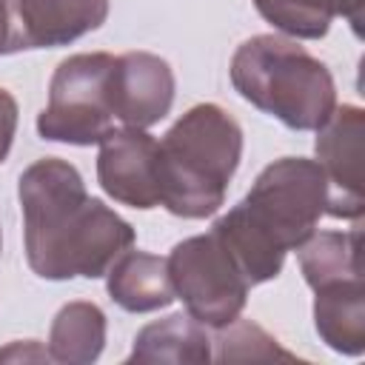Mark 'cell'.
Wrapping results in <instances>:
<instances>
[{
  "instance_id": "cell-1",
  "label": "cell",
  "mask_w": 365,
  "mask_h": 365,
  "mask_svg": "<svg viewBox=\"0 0 365 365\" xmlns=\"http://www.w3.org/2000/svg\"><path fill=\"white\" fill-rule=\"evenodd\" d=\"M29 268L43 279L103 277L134 245V228L88 197L80 171L57 157L31 163L20 177Z\"/></svg>"
},
{
  "instance_id": "cell-2",
  "label": "cell",
  "mask_w": 365,
  "mask_h": 365,
  "mask_svg": "<svg viewBox=\"0 0 365 365\" xmlns=\"http://www.w3.org/2000/svg\"><path fill=\"white\" fill-rule=\"evenodd\" d=\"M328 194V177L317 160L282 157L262 168L245 200L220 217L211 231L248 285H259L274 279L285 254L317 231Z\"/></svg>"
},
{
  "instance_id": "cell-3",
  "label": "cell",
  "mask_w": 365,
  "mask_h": 365,
  "mask_svg": "<svg viewBox=\"0 0 365 365\" xmlns=\"http://www.w3.org/2000/svg\"><path fill=\"white\" fill-rule=\"evenodd\" d=\"M242 157V128L214 106L188 108L157 143L160 205L177 217L200 220L214 214Z\"/></svg>"
},
{
  "instance_id": "cell-4",
  "label": "cell",
  "mask_w": 365,
  "mask_h": 365,
  "mask_svg": "<svg viewBox=\"0 0 365 365\" xmlns=\"http://www.w3.org/2000/svg\"><path fill=\"white\" fill-rule=\"evenodd\" d=\"M231 83L251 106L297 131H317L336 108L325 63L277 34H257L234 51Z\"/></svg>"
},
{
  "instance_id": "cell-5",
  "label": "cell",
  "mask_w": 365,
  "mask_h": 365,
  "mask_svg": "<svg viewBox=\"0 0 365 365\" xmlns=\"http://www.w3.org/2000/svg\"><path fill=\"white\" fill-rule=\"evenodd\" d=\"M114 54L91 51L66 57L48 86V103L37 117L43 140L97 145L114 131Z\"/></svg>"
},
{
  "instance_id": "cell-6",
  "label": "cell",
  "mask_w": 365,
  "mask_h": 365,
  "mask_svg": "<svg viewBox=\"0 0 365 365\" xmlns=\"http://www.w3.org/2000/svg\"><path fill=\"white\" fill-rule=\"evenodd\" d=\"M168 274L188 314L208 328L228 325L245 308L251 285L214 231L177 242L168 254Z\"/></svg>"
},
{
  "instance_id": "cell-7",
  "label": "cell",
  "mask_w": 365,
  "mask_h": 365,
  "mask_svg": "<svg viewBox=\"0 0 365 365\" xmlns=\"http://www.w3.org/2000/svg\"><path fill=\"white\" fill-rule=\"evenodd\" d=\"M362 137L365 114L359 106L334 108L317 128V163L328 177L325 214L342 220L362 217Z\"/></svg>"
},
{
  "instance_id": "cell-8",
  "label": "cell",
  "mask_w": 365,
  "mask_h": 365,
  "mask_svg": "<svg viewBox=\"0 0 365 365\" xmlns=\"http://www.w3.org/2000/svg\"><path fill=\"white\" fill-rule=\"evenodd\" d=\"M97 180L108 197L131 208L160 205L157 140L145 128H114L97 154Z\"/></svg>"
},
{
  "instance_id": "cell-9",
  "label": "cell",
  "mask_w": 365,
  "mask_h": 365,
  "mask_svg": "<svg viewBox=\"0 0 365 365\" xmlns=\"http://www.w3.org/2000/svg\"><path fill=\"white\" fill-rule=\"evenodd\" d=\"M11 11V46L54 48L103 26L108 0H6Z\"/></svg>"
},
{
  "instance_id": "cell-10",
  "label": "cell",
  "mask_w": 365,
  "mask_h": 365,
  "mask_svg": "<svg viewBox=\"0 0 365 365\" xmlns=\"http://www.w3.org/2000/svg\"><path fill=\"white\" fill-rule=\"evenodd\" d=\"M174 103L171 66L148 51H128L114 60V117L123 128L160 123Z\"/></svg>"
},
{
  "instance_id": "cell-11",
  "label": "cell",
  "mask_w": 365,
  "mask_h": 365,
  "mask_svg": "<svg viewBox=\"0 0 365 365\" xmlns=\"http://www.w3.org/2000/svg\"><path fill=\"white\" fill-rule=\"evenodd\" d=\"M314 325L322 342L339 354L359 356L365 351V285L359 279H336L314 288Z\"/></svg>"
},
{
  "instance_id": "cell-12",
  "label": "cell",
  "mask_w": 365,
  "mask_h": 365,
  "mask_svg": "<svg viewBox=\"0 0 365 365\" xmlns=\"http://www.w3.org/2000/svg\"><path fill=\"white\" fill-rule=\"evenodd\" d=\"M106 274H108L111 299L131 314L157 311L177 299L165 257L128 248L111 262Z\"/></svg>"
},
{
  "instance_id": "cell-13",
  "label": "cell",
  "mask_w": 365,
  "mask_h": 365,
  "mask_svg": "<svg viewBox=\"0 0 365 365\" xmlns=\"http://www.w3.org/2000/svg\"><path fill=\"white\" fill-rule=\"evenodd\" d=\"M128 362H137V365H157V362L202 365V362H211V339H208L205 325L200 319H194L191 314H171L165 319L145 325L134 336Z\"/></svg>"
},
{
  "instance_id": "cell-14",
  "label": "cell",
  "mask_w": 365,
  "mask_h": 365,
  "mask_svg": "<svg viewBox=\"0 0 365 365\" xmlns=\"http://www.w3.org/2000/svg\"><path fill=\"white\" fill-rule=\"evenodd\" d=\"M254 6L274 29L302 40L325 37L336 14L348 17L356 34L362 23V0H254Z\"/></svg>"
},
{
  "instance_id": "cell-15",
  "label": "cell",
  "mask_w": 365,
  "mask_h": 365,
  "mask_svg": "<svg viewBox=\"0 0 365 365\" xmlns=\"http://www.w3.org/2000/svg\"><path fill=\"white\" fill-rule=\"evenodd\" d=\"M106 314L94 302H68L57 311L48 334L51 362L86 365L103 354Z\"/></svg>"
},
{
  "instance_id": "cell-16",
  "label": "cell",
  "mask_w": 365,
  "mask_h": 365,
  "mask_svg": "<svg viewBox=\"0 0 365 365\" xmlns=\"http://www.w3.org/2000/svg\"><path fill=\"white\" fill-rule=\"evenodd\" d=\"M302 277L311 288L336 282V279H359V228L354 231H314L305 242L297 245Z\"/></svg>"
},
{
  "instance_id": "cell-17",
  "label": "cell",
  "mask_w": 365,
  "mask_h": 365,
  "mask_svg": "<svg viewBox=\"0 0 365 365\" xmlns=\"http://www.w3.org/2000/svg\"><path fill=\"white\" fill-rule=\"evenodd\" d=\"M217 331V354H211L217 362H297V354L285 351L265 328L251 319L237 317Z\"/></svg>"
},
{
  "instance_id": "cell-18",
  "label": "cell",
  "mask_w": 365,
  "mask_h": 365,
  "mask_svg": "<svg viewBox=\"0 0 365 365\" xmlns=\"http://www.w3.org/2000/svg\"><path fill=\"white\" fill-rule=\"evenodd\" d=\"M14 131H17V100L6 88H0V163L9 157Z\"/></svg>"
},
{
  "instance_id": "cell-19",
  "label": "cell",
  "mask_w": 365,
  "mask_h": 365,
  "mask_svg": "<svg viewBox=\"0 0 365 365\" xmlns=\"http://www.w3.org/2000/svg\"><path fill=\"white\" fill-rule=\"evenodd\" d=\"M48 362L51 354L46 348H40L37 342H11L9 348L0 351V362Z\"/></svg>"
},
{
  "instance_id": "cell-20",
  "label": "cell",
  "mask_w": 365,
  "mask_h": 365,
  "mask_svg": "<svg viewBox=\"0 0 365 365\" xmlns=\"http://www.w3.org/2000/svg\"><path fill=\"white\" fill-rule=\"evenodd\" d=\"M14 46H11V11H9V3L0 0V54H11Z\"/></svg>"
}]
</instances>
